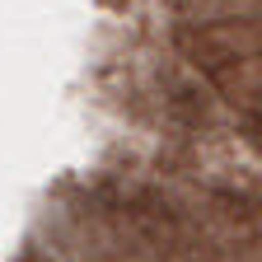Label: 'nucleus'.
Here are the masks:
<instances>
[]
</instances>
